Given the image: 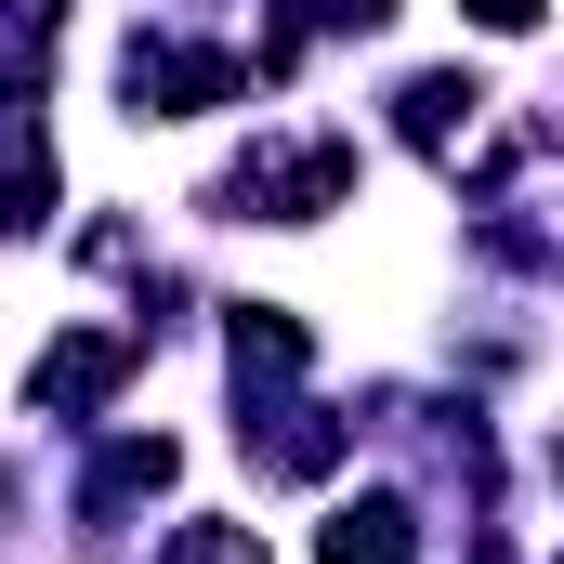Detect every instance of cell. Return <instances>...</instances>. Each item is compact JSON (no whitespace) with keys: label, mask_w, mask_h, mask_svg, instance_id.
Masks as SVG:
<instances>
[{"label":"cell","mask_w":564,"mask_h":564,"mask_svg":"<svg viewBox=\"0 0 564 564\" xmlns=\"http://www.w3.org/2000/svg\"><path fill=\"white\" fill-rule=\"evenodd\" d=\"M119 368H132V341H119V328H79V341H53V355L26 368V408L79 421V408H106V394H119Z\"/></svg>","instance_id":"cell-1"},{"label":"cell","mask_w":564,"mask_h":564,"mask_svg":"<svg viewBox=\"0 0 564 564\" xmlns=\"http://www.w3.org/2000/svg\"><path fill=\"white\" fill-rule=\"evenodd\" d=\"M408 552H421L408 499H341V512L315 525V564H408Z\"/></svg>","instance_id":"cell-2"},{"label":"cell","mask_w":564,"mask_h":564,"mask_svg":"<svg viewBox=\"0 0 564 564\" xmlns=\"http://www.w3.org/2000/svg\"><path fill=\"white\" fill-rule=\"evenodd\" d=\"M53 40H66V0H0V93H40Z\"/></svg>","instance_id":"cell-3"},{"label":"cell","mask_w":564,"mask_h":564,"mask_svg":"<svg viewBox=\"0 0 564 564\" xmlns=\"http://www.w3.org/2000/svg\"><path fill=\"white\" fill-rule=\"evenodd\" d=\"M53 224V144L13 132V171H0V237H40Z\"/></svg>","instance_id":"cell-4"},{"label":"cell","mask_w":564,"mask_h":564,"mask_svg":"<svg viewBox=\"0 0 564 564\" xmlns=\"http://www.w3.org/2000/svg\"><path fill=\"white\" fill-rule=\"evenodd\" d=\"M473 106H486L473 79H421V93H408V144H446L459 119H473Z\"/></svg>","instance_id":"cell-5"},{"label":"cell","mask_w":564,"mask_h":564,"mask_svg":"<svg viewBox=\"0 0 564 564\" xmlns=\"http://www.w3.org/2000/svg\"><path fill=\"white\" fill-rule=\"evenodd\" d=\"M473 26H539V0H473Z\"/></svg>","instance_id":"cell-6"}]
</instances>
